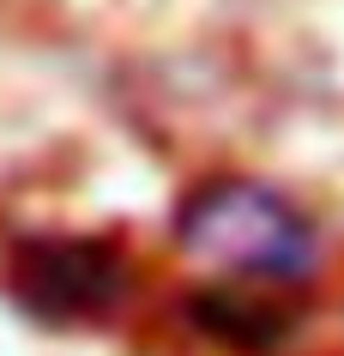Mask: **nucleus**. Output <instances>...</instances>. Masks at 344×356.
<instances>
[{
  "instance_id": "f257e3e1",
  "label": "nucleus",
  "mask_w": 344,
  "mask_h": 356,
  "mask_svg": "<svg viewBox=\"0 0 344 356\" xmlns=\"http://www.w3.org/2000/svg\"><path fill=\"white\" fill-rule=\"evenodd\" d=\"M175 248L229 284H308L320 272V229L290 193L248 175H218L175 206Z\"/></svg>"
},
{
  "instance_id": "f03ea898",
  "label": "nucleus",
  "mask_w": 344,
  "mask_h": 356,
  "mask_svg": "<svg viewBox=\"0 0 344 356\" xmlns=\"http://www.w3.org/2000/svg\"><path fill=\"white\" fill-rule=\"evenodd\" d=\"M127 284V254L103 236H24L13 248V296L37 320H103Z\"/></svg>"
},
{
  "instance_id": "7ed1b4c3",
  "label": "nucleus",
  "mask_w": 344,
  "mask_h": 356,
  "mask_svg": "<svg viewBox=\"0 0 344 356\" xmlns=\"http://www.w3.org/2000/svg\"><path fill=\"white\" fill-rule=\"evenodd\" d=\"M193 332L218 338L229 350H272L278 338H290V314L260 296V284H211L188 302Z\"/></svg>"
}]
</instances>
